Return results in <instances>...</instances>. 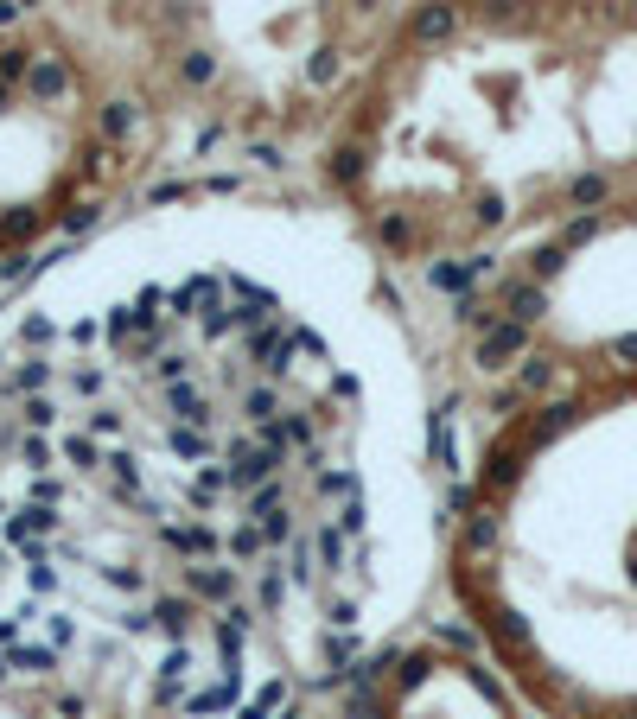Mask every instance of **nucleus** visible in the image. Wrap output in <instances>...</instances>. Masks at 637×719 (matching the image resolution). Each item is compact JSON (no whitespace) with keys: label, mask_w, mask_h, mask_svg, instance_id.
I'll return each mask as SVG.
<instances>
[{"label":"nucleus","mask_w":637,"mask_h":719,"mask_svg":"<svg viewBox=\"0 0 637 719\" xmlns=\"http://www.w3.org/2000/svg\"><path fill=\"white\" fill-rule=\"evenodd\" d=\"M364 249L414 274H504L637 210V0H428L325 134Z\"/></svg>","instance_id":"f03ea898"},{"label":"nucleus","mask_w":637,"mask_h":719,"mask_svg":"<svg viewBox=\"0 0 637 719\" xmlns=\"http://www.w3.org/2000/svg\"><path fill=\"white\" fill-rule=\"evenodd\" d=\"M434 560L428 401L350 224L147 210L0 306V706L306 719Z\"/></svg>","instance_id":"f257e3e1"},{"label":"nucleus","mask_w":637,"mask_h":719,"mask_svg":"<svg viewBox=\"0 0 637 719\" xmlns=\"http://www.w3.org/2000/svg\"><path fill=\"white\" fill-rule=\"evenodd\" d=\"M447 580L548 719H637V356L523 395L472 465Z\"/></svg>","instance_id":"7ed1b4c3"},{"label":"nucleus","mask_w":637,"mask_h":719,"mask_svg":"<svg viewBox=\"0 0 637 719\" xmlns=\"http://www.w3.org/2000/svg\"><path fill=\"white\" fill-rule=\"evenodd\" d=\"M134 96L51 20L0 26V267L84 224L128 172Z\"/></svg>","instance_id":"20e7f679"}]
</instances>
